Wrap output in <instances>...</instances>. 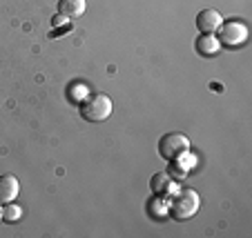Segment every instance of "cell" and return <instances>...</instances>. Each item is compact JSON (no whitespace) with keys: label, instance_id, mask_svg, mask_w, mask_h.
Wrapping results in <instances>:
<instances>
[{"label":"cell","instance_id":"1","mask_svg":"<svg viewBox=\"0 0 252 238\" xmlns=\"http://www.w3.org/2000/svg\"><path fill=\"white\" fill-rule=\"evenodd\" d=\"M112 98L107 94H90L85 100L81 103V116L87 123H103L112 116Z\"/></svg>","mask_w":252,"mask_h":238},{"label":"cell","instance_id":"2","mask_svg":"<svg viewBox=\"0 0 252 238\" xmlns=\"http://www.w3.org/2000/svg\"><path fill=\"white\" fill-rule=\"evenodd\" d=\"M201 207V198L194 189H181V191H174V198L170 200L167 205V212L174 216L176 220H188L199 212Z\"/></svg>","mask_w":252,"mask_h":238},{"label":"cell","instance_id":"3","mask_svg":"<svg viewBox=\"0 0 252 238\" xmlns=\"http://www.w3.org/2000/svg\"><path fill=\"white\" fill-rule=\"evenodd\" d=\"M188 149H190V140L181 132H170L165 136H161V140H158V154L165 160H174L181 154H186Z\"/></svg>","mask_w":252,"mask_h":238},{"label":"cell","instance_id":"4","mask_svg":"<svg viewBox=\"0 0 252 238\" xmlns=\"http://www.w3.org/2000/svg\"><path fill=\"white\" fill-rule=\"evenodd\" d=\"M219 43L228 45V47H239L248 40V27L239 20H230V23H223L219 27Z\"/></svg>","mask_w":252,"mask_h":238},{"label":"cell","instance_id":"5","mask_svg":"<svg viewBox=\"0 0 252 238\" xmlns=\"http://www.w3.org/2000/svg\"><path fill=\"white\" fill-rule=\"evenodd\" d=\"M223 25V16L217 9H203L196 14V27L201 33H217Z\"/></svg>","mask_w":252,"mask_h":238},{"label":"cell","instance_id":"6","mask_svg":"<svg viewBox=\"0 0 252 238\" xmlns=\"http://www.w3.org/2000/svg\"><path fill=\"white\" fill-rule=\"evenodd\" d=\"M20 194V183L11 174H2L0 176V203L7 205L11 200H16V196Z\"/></svg>","mask_w":252,"mask_h":238},{"label":"cell","instance_id":"7","mask_svg":"<svg viewBox=\"0 0 252 238\" xmlns=\"http://www.w3.org/2000/svg\"><path fill=\"white\" fill-rule=\"evenodd\" d=\"M150 187H152V194H157V196H172L176 191V181L167 172L165 174L158 172L152 176Z\"/></svg>","mask_w":252,"mask_h":238},{"label":"cell","instance_id":"8","mask_svg":"<svg viewBox=\"0 0 252 238\" xmlns=\"http://www.w3.org/2000/svg\"><path fill=\"white\" fill-rule=\"evenodd\" d=\"M87 2L85 0H58V14L65 16L67 20H76L85 14Z\"/></svg>","mask_w":252,"mask_h":238},{"label":"cell","instance_id":"9","mask_svg":"<svg viewBox=\"0 0 252 238\" xmlns=\"http://www.w3.org/2000/svg\"><path fill=\"white\" fill-rule=\"evenodd\" d=\"M196 52L203 53V56H217L221 52V43L214 33H203L196 38Z\"/></svg>","mask_w":252,"mask_h":238},{"label":"cell","instance_id":"10","mask_svg":"<svg viewBox=\"0 0 252 238\" xmlns=\"http://www.w3.org/2000/svg\"><path fill=\"white\" fill-rule=\"evenodd\" d=\"M90 96V87L83 85V82H76V85L69 87V100H74V103H78L81 105L83 100Z\"/></svg>","mask_w":252,"mask_h":238},{"label":"cell","instance_id":"11","mask_svg":"<svg viewBox=\"0 0 252 238\" xmlns=\"http://www.w3.org/2000/svg\"><path fill=\"white\" fill-rule=\"evenodd\" d=\"M20 216H23V210L18 205H14V200L2 207V220H7V223H16Z\"/></svg>","mask_w":252,"mask_h":238},{"label":"cell","instance_id":"12","mask_svg":"<svg viewBox=\"0 0 252 238\" xmlns=\"http://www.w3.org/2000/svg\"><path fill=\"white\" fill-rule=\"evenodd\" d=\"M172 162H174V165L179 167V169H183V172H190L192 167H194L196 158L192 156V154H190V149H188L186 154H181V156H179V158H174V160H172Z\"/></svg>","mask_w":252,"mask_h":238},{"label":"cell","instance_id":"13","mask_svg":"<svg viewBox=\"0 0 252 238\" xmlns=\"http://www.w3.org/2000/svg\"><path fill=\"white\" fill-rule=\"evenodd\" d=\"M0 223H2V203H0Z\"/></svg>","mask_w":252,"mask_h":238}]
</instances>
